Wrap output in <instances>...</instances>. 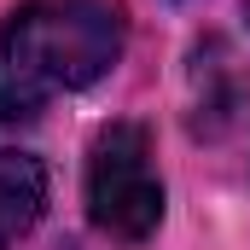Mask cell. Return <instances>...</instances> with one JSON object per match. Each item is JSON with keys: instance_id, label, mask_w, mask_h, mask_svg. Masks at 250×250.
I'll return each mask as SVG.
<instances>
[{"instance_id": "277c9868", "label": "cell", "mask_w": 250, "mask_h": 250, "mask_svg": "<svg viewBox=\"0 0 250 250\" xmlns=\"http://www.w3.org/2000/svg\"><path fill=\"white\" fill-rule=\"evenodd\" d=\"M233 64L239 59L227 53V41H204V47L192 53V128H198V134H221V128L239 117L245 99L221 93V76H227Z\"/></svg>"}, {"instance_id": "7a4b0ae2", "label": "cell", "mask_w": 250, "mask_h": 250, "mask_svg": "<svg viewBox=\"0 0 250 250\" xmlns=\"http://www.w3.org/2000/svg\"><path fill=\"white\" fill-rule=\"evenodd\" d=\"M87 215L99 233L140 245L163 221V181L151 163L146 123H105L87 151Z\"/></svg>"}, {"instance_id": "6da1fadb", "label": "cell", "mask_w": 250, "mask_h": 250, "mask_svg": "<svg viewBox=\"0 0 250 250\" xmlns=\"http://www.w3.org/2000/svg\"><path fill=\"white\" fill-rule=\"evenodd\" d=\"M117 0H23L0 23V123H29L47 99L93 87L123 59Z\"/></svg>"}, {"instance_id": "5b68a950", "label": "cell", "mask_w": 250, "mask_h": 250, "mask_svg": "<svg viewBox=\"0 0 250 250\" xmlns=\"http://www.w3.org/2000/svg\"><path fill=\"white\" fill-rule=\"evenodd\" d=\"M245 12H250V0H245Z\"/></svg>"}, {"instance_id": "3957f363", "label": "cell", "mask_w": 250, "mask_h": 250, "mask_svg": "<svg viewBox=\"0 0 250 250\" xmlns=\"http://www.w3.org/2000/svg\"><path fill=\"white\" fill-rule=\"evenodd\" d=\"M47 215V163L29 151H0V245L23 239Z\"/></svg>"}]
</instances>
